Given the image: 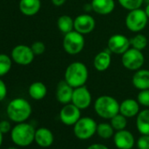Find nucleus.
Segmentation results:
<instances>
[{"label": "nucleus", "mask_w": 149, "mask_h": 149, "mask_svg": "<svg viewBox=\"0 0 149 149\" xmlns=\"http://www.w3.org/2000/svg\"><path fill=\"white\" fill-rule=\"evenodd\" d=\"M89 78V71L81 61L72 62L68 65L64 73V80L73 88L85 86Z\"/></svg>", "instance_id": "obj_1"}, {"label": "nucleus", "mask_w": 149, "mask_h": 149, "mask_svg": "<svg viewBox=\"0 0 149 149\" xmlns=\"http://www.w3.org/2000/svg\"><path fill=\"white\" fill-rule=\"evenodd\" d=\"M6 113L12 122L17 124L25 122L32 114V107L26 100L15 98L8 104Z\"/></svg>", "instance_id": "obj_2"}, {"label": "nucleus", "mask_w": 149, "mask_h": 149, "mask_svg": "<svg viewBox=\"0 0 149 149\" xmlns=\"http://www.w3.org/2000/svg\"><path fill=\"white\" fill-rule=\"evenodd\" d=\"M35 132V128L31 124L26 122L18 123L11 128V139L16 146L25 148L34 141Z\"/></svg>", "instance_id": "obj_3"}, {"label": "nucleus", "mask_w": 149, "mask_h": 149, "mask_svg": "<svg viewBox=\"0 0 149 149\" xmlns=\"http://www.w3.org/2000/svg\"><path fill=\"white\" fill-rule=\"evenodd\" d=\"M120 104L118 100L109 95L98 97L94 103V109L97 114L106 120H111L119 113Z\"/></svg>", "instance_id": "obj_4"}, {"label": "nucleus", "mask_w": 149, "mask_h": 149, "mask_svg": "<svg viewBox=\"0 0 149 149\" xmlns=\"http://www.w3.org/2000/svg\"><path fill=\"white\" fill-rule=\"evenodd\" d=\"M148 17L141 8L130 10L126 17V26L132 32L140 33L148 24Z\"/></svg>", "instance_id": "obj_5"}, {"label": "nucleus", "mask_w": 149, "mask_h": 149, "mask_svg": "<svg viewBox=\"0 0 149 149\" xmlns=\"http://www.w3.org/2000/svg\"><path fill=\"white\" fill-rule=\"evenodd\" d=\"M85 46L84 35L76 31H72L64 35L62 41V47L64 51L69 55L79 54Z\"/></svg>", "instance_id": "obj_6"}, {"label": "nucleus", "mask_w": 149, "mask_h": 149, "mask_svg": "<svg viewBox=\"0 0 149 149\" xmlns=\"http://www.w3.org/2000/svg\"><path fill=\"white\" fill-rule=\"evenodd\" d=\"M97 124L95 120L90 117H83L74 125V134L77 139L86 141L97 133Z\"/></svg>", "instance_id": "obj_7"}, {"label": "nucleus", "mask_w": 149, "mask_h": 149, "mask_svg": "<svg viewBox=\"0 0 149 149\" xmlns=\"http://www.w3.org/2000/svg\"><path fill=\"white\" fill-rule=\"evenodd\" d=\"M121 62L126 69L136 72L143 66L145 57L142 51L131 47L121 55Z\"/></svg>", "instance_id": "obj_8"}, {"label": "nucleus", "mask_w": 149, "mask_h": 149, "mask_svg": "<svg viewBox=\"0 0 149 149\" xmlns=\"http://www.w3.org/2000/svg\"><path fill=\"white\" fill-rule=\"evenodd\" d=\"M131 48L130 39L123 34L112 35L107 42V49L114 54L122 55Z\"/></svg>", "instance_id": "obj_9"}, {"label": "nucleus", "mask_w": 149, "mask_h": 149, "mask_svg": "<svg viewBox=\"0 0 149 149\" xmlns=\"http://www.w3.org/2000/svg\"><path fill=\"white\" fill-rule=\"evenodd\" d=\"M11 59L18 65H28L34 59V53L32 52L31 46L25 45H18L15 46L11 51Z\"/></svg>", "instance_id": "obj_10"}, {"label": "nucleus", "mask_w": 149, "mask_h": 149, "mask_svg": "<svg viewBox=\"0 0 149 149\" xmlns=\"http://www.w3.org/2000/svg\"><path fill=\"white\" fill-rule=\"evenodd\" d=\"M91 101V93L85 86L74 88L71 103L74 104L76 107H78L80 110L87 109L90 106Z\"/></svg>", "instance_id": "obj_11"}, {"label": "nucleus", "mask_w": 149, "mask_h": 149, "mask_svg": "<svg viewBox=\"0 0 149 149\" xmlns=\"http://www.w3.org/2000/svg\"><path fill=\"white\" fill-rule=\"evenodd\" d=\"M95 27V18L88 13L80 14L74 19V30L83 35L90 33L94 31Z\"/></svg>", "instance_id": "obj_12"}, {"label": "nucleus", "mask_w": 149, "mask_h": 149, "mask_svg": "<svg viewBox=\"0 0 149 149\" xmlns=\"http://www.w3.org/2000/svg\"><path fill=\"white\" fill-rule=\"evenodd\" d=\"M81 119V110L74 104L64 105L60 111V120L66 126H74Z\"/></svg>", "instance_id": "obj_13"}, {"label": "nucleus", "mask_w": 149, "mask_h": 149, "mask_svg": "<svg viewBox=\"0 0 149 149\" xmlns=\"http://www.w3.org/2000/svg\"><path fill=\"white\" fill-rule=\"evenodd\" d=\"M113 141L118 149H132L135 144L134 136L130 131L126 129L117 131L114 134Z\"/></svg>", "instance_id": "obj_14"}, {"label": "nucleus", "mask_w": 149, "mask_h": 149, "mask_svg": "<svg viewBox=\"0 0 149 149\" xmlns=\"http://www.w3.org/2000/svg\"><path fill=\"white\" fill-rule=\"evenodd\" d=\"M74 88L65 80H61L58 83L56 88V99L61 104L67 105L71 103Z\"/></svg>", "instance_id": "obj_15"}, {"label": "nucleus", "mask_w": 149, "mask_h": 149, "mask_svg": "<svg viewBox=\"0 0 149 149\" xmlns=\"http://www.w3.org/2000/svg\"><path fill=\"white\" fill-rule=\"evenodd\" d=\"M54 141L53 133L47 127H40L35 132L34 141L40 148H49Z\"/></svg>", "instance_id": "obj_16"}, {"label": "nucleus", "mask_w": 149, "mask_h": 149, "mask_svg": "<svg viewBox=\"0 0 149 149\" xmlns=\"http://www.w3.org/2000/svg\"><path fill=\"white\" fill-rule=\"evenodd\" d=\"M140 112V104L138 100H135L133 99H126L123 100L120 104L119 113H121L127 119L137 116Z\"/></svg>", "instance_id": "obj_17"}, {"label": "nucleus", "mask_w": 149, "mask_h": 149, "mask_svg": "<svg viewBox=\"0 0 149 149\" xmlns=\"http://www.w3.org/2000/svg\"><path fill=\"white\" fill-rule=\"evenodd\" d=\"M112 64V52L109 50L99 52L94 58L93 65L97 72L106 71Z\"/></svg>", "instance_id": "obj_18"}, {"label": "nucleus", "mask_w": 149, "mask_h": 149, "mask_svg": "<svg viewBox=\"0 0 149 149\" xmlns=\"http://www.w3.org/2000/svg\"><path fill=\"white\" fill-rule=\"evenodd\" d=\"M90 4L92 10L102 16L111 14L115 9L114 0H91Z\"/></svg>", "instance_id": "obj_19"}, {"label": "nucleus", "mask_w": 149, "mask_h": 149, "mask_svg": "<svg viewBox=\"0 0 149 149\" xmlns=\"http://www.w3.org/2000/svg\"><path fill=\"white\" fill-rule=\"evenodd\" d=\"M132 82L133 86L140 91L149 89V70L140 69L136 71L133 75Z\"/></svg>", "instance_id": "obj_20"}, {"label": "nucleus", "mask_w": 149, "mask_h": 149, "mask_svg": "<svg viewBox=\"0 0 149 149\" xmlns=\"http://www.w3.org/2000/svg\"><path fill=\"white\" fill-rule=\"evenodd\" d=\"M18 7L22 14L32 17L40 11L41 2L40 0H20Z\"/></svg>", "instance_id": "obj_21"}, {"label": "nucleus", "mask_w": 149, "mask_h": 149, "mask_svg": "<svg viewBox=\"0 0 149 149\" xmlns=\"http://www.w3.org/2000/svg\"><path fill=\"white\" fill-rule=\"evenodd\" d=\"M28 93L29 96L35 100H40L44 99L47 93V86L44 83L36 81L31 84V86L28 88Z\"/></svg>", "instance_id": "obj_22"}, {"label": "nucleus", "mask_w": 149, "mask_h": 149, "mask_svg": "<svg viewBox=\"0 0 149 149\" xmlns=\"http://www.w3.org/2000/svg\"><path fill=\"white\" fill-rule=\"evenodd\" d=\"M136 127L141 134L149 135V109H144L139 113L136 119Z\"/></svg>", "instance_id": "obj_23"}, {"label": "nucleus", "mask_w": 149, "mask_h": 149, "mask_svg": "<svg viewBox=\"0 0 149 149\" xmlns=\"http://www.w3.org/2000/svg\"><path fill=\"white\" fill-rule=\"evenodd\" d=\"M57 27L65 35L74 31V19L68 15H61L57 19Z\"/></svg>", "instance_id": "obj_24"}, {"label": "nucleus", "mask_w": 149, "mask_h": 149, "mask_svg": "<svg viewBox=\"0 0 149 149\" xmlns=\"http://www.w3.org/2000/svg\"><path fill=\"white\" fill-rule=\"evenodd\" d=\"M97 134L98 136L105 140H109L114 136V128L111 123H100L97 124Z\"/></svg>", "instance_id": "obj_25"}, {"label": "nucleus", "mask_w": 149, "mask_h": 149, "mask_svg": "<svg viewBox=\"0 0 149 149\" xmlns=\"http://www.w3.org/2000/svg\"><path fill=\"white\" fill-rule=\"evenodd\" d=\"M130 42H131V47L140 51H143L144 49H146L148 45V38L141 33H137L134 37H133L130 39Z\"/></svg>", "instance_id": "obj_26"}, {"label": "nucleus", "mask_w": 149, "mask_h": 149, "mask_svg": "<svg viewBox=\"0 0 149 149\" xmlns=\"http://www.w3.org/2000/svg\"><path fill=\"white\" fill-rule=\"evenodd\" d=\"M110 120H111V125L116 131L124 130V129H126V127L127 126V118L125 117L124 115H122L121 113L117 114Z\"/></svg>", "instance_id": "obj_27"}, {"label": "nucleus", "mask_w": 149, "mask_h": 149, "mask_svg": "<svg viewBox=\"0 0 149 149\" xmlns=\"http://www.w3.org/2000/svg\"><path fill=\"white\" fill-rule=\"evenodd\" d=\"M12 59L6 54H0V77L6 75L11 69Z\"/></svg>", "instance_id": "obj_28"}, {"label": "nucleus", "mask_w": 149, "mask_h": 149, "mask_svg": "<svg viewBox=\"0 0 149 149\" xmlns=\"http://www.w3.org/2000/svg\"><path fill=\"white\" fill-rule=\"evenodd\" d=\"M145 0H118L119 3L128 11L141 8Z\"/></svg>", "instance_id": "obj_29"}, {"label": "nucleus", "mask_w": 149, "mask_h": 149, "mask_svg": "<svg viewBox=\"0 0 149 149\" xmlns=\"http://www.w3.org/2000/svg\"><path fill=\"white\" fill-rule=\"evenodd\" d=\"M137 100L140 105L149 107V89L140 91L137 96Z\"/></svg>", "instance_id": "obj_30"}, {"label": "nucleus", "mask_w": 149, "mask_h": 149, "mask_svg": "<svg viewBox=\"0 0 149 149\" xmlns=\"http://www.w3.org/2000/svg\"><path fill=\"white\" fill-rule=\"evenodd\" d=\"M31 49L34 53V55H41L46 51V45L41 41H35L31 45Z\"/></svg>", "instance_id": "obj_31"}, {"label": "nucleus", "mask_w": 149, "mask_h": 149, "mask_svg": "<svg viewBox=\"0 0 149 149\" xmlns=\"http://www.w3.org/2000/svg\"><path fill=\"white\" fill-rule=\"evenodd\" d=\"M136 145L138 149H149V135L141 134V136L138 139Z\"/></svg>", "instance_id": "obj_32"}, {"label": "nucleus", "mask_w": 149, "mask_h": 149, "mask_svg": "<svg viewBox=\"0 0 149 149\" xmlns=\"http://www.w3.org/2000/svg\"><path fill=\"white\" fill-rule=\"evenodd\" d=\"M0 131L3 134H7L11 131V125L8 120L0 121Z\"/></svg>", "instance_id": "obj_33"}, {"label": "nucleus", "mask_w": 149, "mask_h": 149, "mask_svg": "<svg viewBox=\"0 0 149 149\" xmlns=\"http://www.w3.org/2000/svg\"><path fill=\"white\" fill-rule=\"evenodd\" d=\"M7 95V87L5 83L0 79V102L3 101Z\"/></svg>", "instance_id": "obj_34"}, {"label": "nucleus", "mask_w": 149, "mask_h": 149, "mask_svg": "<svg viewBox=\"0 0 149 149\" xmlns=\"http://www.w3.org/2000/svg\"><path fill=\"white\" fill-rule=\"evenodd\" d=\"M87 149H109L104 144H99V143H95V144H91L90 146H89Z\"/></svg>", "instance_id": "obj_35"}, {"label": "nucleus", "mask_w": 149, "mask_h": 149, "mask_svg": "<svg viewBox=\"0 0 149 149\" xmlns=\"http://www.w3.org/2000/svg\"><path fill=\"white\" fill-rule=\"evenodd\" d=\"M67 0H51L52 3L56 6V7H60V6H62L65 3H66Z\"/></svg>", "instance_id": "obj_36"}, {"label": "nucleus", "mask_w": 149, "mask_h": 149, "mask_svg": "<svg viewBox=\"0 0 149 149\" xmlns=\"http://www.w3.org/2000/svg\"><path fill=\"white\" fill-rule=\"evenodd\" d=\"M84 10H85V11H87V12H90V11H91V10H92L91 4H90V3H88V4L84 5Z\"/></svg>", "instance_id": "obj_37"}, {"label": "nucleus", "mask_w": 149, "mask_h": 149, "mask_svg": "<svg viewBox=\"0 0 149 149\" xmlns=\"http://www.w3.org/2000/svg\"><path fill=\"white\" fill-rule=\"evenodd\" d=\"M144 10H145V12H146L147 16L148 17V18H149V3L147 4V6H146V8L144 9Z\"/></svg>", "instance_id": "obj_38"}, {"label": "nucleus", "mask_w": 149, "mask_h": 149, "mask_svg": "<svg viewBox=\"0 0 149 149\" xmlns=\"http://www.w3.org/2000/svg\"><path fill=\"white\" fill-rule=\"evenodd\" d=\"M2 143H3V134H2L1 131H0V148H1V146H2Z\"/></svg>", "instance_id": "obj_39"}, {"label": "nucleus", "mask_w": 149, "mask_h": 149, "mask_svg": "<svg viewBox=\"0 0 149 149\" xmlns=\"http://www.w3.org/2000/svg\"><path fill=\"white\" fill-rule=\"evenodd\" d=\"M6 149H18V148H6Z\"/></svg>", "instance_id": "obj_40"}]
</instances>
